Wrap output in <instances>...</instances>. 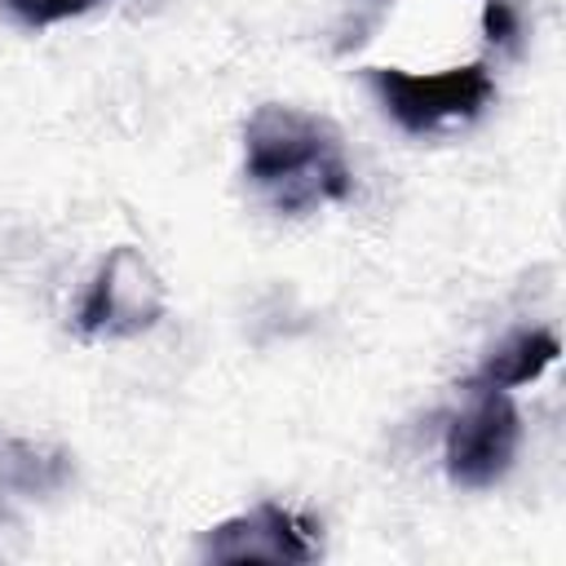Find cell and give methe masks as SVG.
<instances>
[{
  "mask_svg": "<svg viewBox=\"0 0 566 566\" xmlns=\"http://www.w3.org/2000/svg\"><path fill=\"white\" fill-rule=\"evenodd\" d=\"M243 168L248 181L270 199V208L301 217L323 203L354 195V172L340 133L296 106H256L243 124Z\"/></svg>",
  "mask_w": 566,
  "mask_h": 566,
  "instance_id": "cell-1",
  "label": "cell"
},
{
  "mask_svg": "<svg viewBox=\"0 0 566 566\" xmlns=\"http://www.w3.org/2000/svg\"><path fill=\"white\" fill-rule=\"evenodd\" d=\"M380 106L407 128V133H433L451 119H473L491 97H495V80L486 71V62H469V66H451L438 75H416V71H398V66H371L367 71Z\"/></svg>",
  "mask_w": 566,
  "mask_h": 566,
  "instance_id": "cell-2",
  "label": "cell"
},
{
  "mask_svg": "<svg viewBox=\"0 0 566 566\" xmlns=\"http://www.w3.org/2000/svg\"><path fill=\"white\" fill-rule=\"evenodd\" d=\"M469 389H473V407L455 416L447 429V473L455 486L486 491L513 469L522 442V416L509 389L495 385H469Z\"/></svg>",
  "mask_w": 566,
  "mask_h": 566,
  "instance_id": "cell-3",
  "label": "cell"
},
{
  "mask_svg": "<svg viewBox=\"0 0 566 566\" xmlns=\"http://www.w3.org/2000/svg\"><path fill=\"white\" fill-rule=\"evenodd\" d=\"M164 314V287L155 279V270L146 265L142 252L133 248H115L102 270L93 274L75 327L84 336H137L146 327H155Z\"/></svg>",
  "mask_w": 566,
  "mask_h": 566,
  "instance_id": "cell-4",
  "label": "cell"
},
{
  "mask_svg": "<svg viewBox=\"0 0 566 566\" xmlns=\"http://www.w3.org/2000/svg\"><path fill=\"white\" fill-rule=\"evenodd\" d=\"M314 553V522L283 504H256L212 526L199 544L208 562H310Z\"/></svg>",
  "mask_w": 566,
  "mask_h": 566,
  "instance_id": "cell-5",
  "label": "cell"
},
{
  "mask_svg": "<svg viewBox=\"0 0 566 566\" xmlns=\"http://www.w3.org/2000/svg\"><path fill=\"white\" fill-rule=\"evenodd\" d=\"M66 478H71V460L62 451L0 438V513H13V504H22V500L62 491Z\"/></svg>",
  "mask_w": 566,
  "mask_h": 566,
  "instance_id": "cell-6",
  "label": "cell"
},
{
  "mask_svg": "<svg viewBox=\"0 0 566 566\" xmlns=\"http://www.w3.org/2000/svg\"><path fill=\"white\" fill-rule=\"evenodd\" d=\"M562 345L553 332L544 327H526V332H513L504 345L491 349V358L482 363V371L469 380V385H495V389H517V385H531L539 380L553 363H557Z\"/></svg>",
  "mask_w": 566,
  "mask_h": 566,
  "instance_id": "cell-7",
  "label": "cell"
},
{
  "mask_svg": "<svg viewBox=\"0 0 566 566\" xmlns=\"http://www.w3.org/2000/svg\"><path fill=\"white\" fill-rule=\"evenodd\" d=\"M4 4H9L22 22H31V27H49V22H66V18L93 9L97 0H4Z\"/></svg>",
  "mask_w": 566,
  "mask_h": 566,
  "instance_id": "cell-8",
  "label": "cell"
},
{
  "mask_svg": "<svg viewBox=\"0 0 566 566\" xmlns=\"http://www.w3.org/2000/svg\"><path fill=\"white\" fill-rule=\"evenodd\" d=\"M482 31L491 44H513L517 35V13L509 0H482Z\"/></svg>",
  "mask_w": 566,
  "mask_h": 566,
  "instance_id": "cell-9",
  "label": "cell"
}]
</instances>
